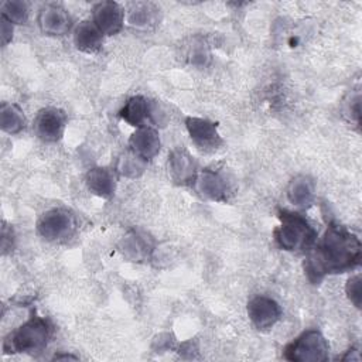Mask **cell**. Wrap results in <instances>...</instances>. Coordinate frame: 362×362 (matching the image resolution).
I'll return each instance as SVG.
<instances>
[{
	"instance_id": "24",
	"label": "cell",
	"mask_w": 362,
	"mask_h": 362,
	"mask_svg": "<svg viewBox=\"0 0 362 362\" xmlns=\"http://www.w3.org/2000/svg\"><path fill=\"white\" fill-rule=\"evenodd\" d=\"M361 274H355V276H351L348 280H346V284H345V293H346V297L349 298V301L356 307L359 308L361 307Z\"/></svg>"
},
{
	"instance_id": "12",
	"label": "cell",
	"mask_w": 362,
	"mask_h": 362,
	"mask_svg": "<svg viewBox=\"0 0 362 362\" xmlns=\"http://www.w3.org/2000/svg\"><path fill=\"white\" fill-rule=\"evenodd\" d=\"M92 23L103 35H115L124 24V10L116 1H99L92 7Z\"/></svg>"
},
{
	"instance_id": "22",
	"label": "cell",
	"mask_w": 362,
	"mask_h": 362,
	"mask_svg": "<svg viewBox=\"0 0 362 362\" xmlns=\"http://www.w3.org/2000/svg\"><path fill=\"white\" fill-rule=\"evenodd\" d=\"M1 18L14 24H24L28 20V6L21 0H7L0 6Z\"/></svg>"
},
{
	"instance_id": "13",
	"label": "cell",
	"mask_w": 362,
	"mask_h": 362,
	"mask_svg": "<svg viewBox=\"0 0 362 362\" xmlns=\"http://www.w3.org/2000/svg\"><path fill=\"white\" fill-rule=\"evenodd\" d=\"M154 249V240L143 230L132 229L119 242V252L130 262H144L150 259Z\"/></svg>"
},
{
	"instance_id": "9",
	"label": "cell",
	"mask_w": 362,
	"mask_h": 362,
	"mask_svg": "<svg viewBox=\"0 0 362 362\" xmlns=\"http://www.w3.org/2000/svg\"><path fill=\"white\" fill-rule=\"evenodd\" d=\"M246 311L253 327L260 331L272 328L281 317L280 304L274 298L263 294L250 298Z\"/></svg>"
},
{
	"instance_id": "11",
	"label": "cell",
	"mask_w": 362,
	"mask_h": 362,
	"mask_svg": "<svg viewBox=\"0 0 362 362\" xmlns=\"http://www.w3.org/2000/svg\"><path fill=\"white\" fill-rule=\"evenodd\" d=\"M167 168L170 178L178 185L194 184L198 174L195 158L184 147H174L168 153Z\"/></svg>"
},
{
	"instance_id": "21",
	"label": "cell",
	"mask_w": 362,
	"mask_h": 362,
	"mask_svg": "<svg viewBox=\"0 0 362 362\" xmlns=\"http://www.w3.org/2000/svg\"><path fill=\"white\" fill-rule=\"evenodd\" d=\"M147 161L136 156L133 151H124L119 156L116 164V173L126 178H137L146 170Z\"/></svg>"
},
{
	"instance_id": "4",
	"label": "cell",
	"mask_w": 362,
	"mask_h": 362,
	"mask_svg": "<svg viewBox=\"0 0 362 362\" xmlns=\"http://www.w3.org/2000/svg\"><path fill=\"white\" fill-rule=\"evenodd\" d=\"M328 355V341L318 329H305L283 349V358L291 362H324Z\"/></svg>"
},
{
	"instance_id": "5",
	"label": "cell",
	"mask_w": 362,
	"mask_h": 362,
	"mask_svg": "<svg viewBox=\"0 0 362 362\" xmlns=\"http://www.w3.org/2000/svg\"><path fill=\"white\" fill-rule=\"evenodd\" d=\"M76 218L66 208L45 211L37 221V233L48 242H65L76 230Z\"/></svg>"
},
{
	"instance_id": "19",
	"label": "cell",
	"mask_w": 362,
	"mask_h": 362,
	"mask_svg": "<svg viewBox=\"0 0 362 362\" xmlns=\"http://www.w3.org/2000/svg\"><path fill=\"white\" fill-rule=\"evenodd\" d=\"M27 124L24 112L16 103L3 102L0 107V127L7 134L20 133Z\"/></svg>"
},
{
	"instance_id": "3",
	"label": "cell",
	"mask_w": 362,
	"mask_h": 362,
	"mask_svg": "<svg viewBox=\"0 0 362 362\" xmlns=\"http://www.w3.org/2000/svg\"><path fill=\"white\" fill-rule=\"evenodd\" d=\"M280 225L274 229L277 246L286 252H307L317 240L315 228L300 212L280 209Z\"/></svg>"
},
{
	"instance_id": "2",
	"label": "cell",
	"mask_w": 362,
	"mask_h": 362,
	"mask_svg": "<svg viewBox=\"0 0 362 362\" xmlns=\"http://www.w3.org/2000/svg\"><path fill=\"white\" fill-rule=\"evenodd\" d=\"M51 334L52 325L48 318L38 315L34 310L28 320L6 335L3 341V354H41L47 348Z\"/></svg>"
},
{
	"instance_id": "27",
	"label": "cell",
	"mask_w": 362,
	"mask_h": 362,
	"mask_svg": "<svg viewBox=\"0 0 362 362\" xmlns=\"http://www.w3.org/2000/svg\"><path fill=\"white\" fill-rule=\"evenodd\" d=\"M13 38V24L4 18H1V42L7 45Z\"/></svg>"
},
{
	"instance_id": "6",
	"label": "cell",
	"mask_w": 362,
	"mask_h": 362,
	"mask_svg": "<svg viewBox=\"0 0 362 362\" xmlns=\"http://www.w3.org/2000/svg\"><path fill=\"white\" fill-rule=\"evenodd\" d=\"M66 122L68 117L62 109L44 107L34 117L33 132L44 143H57L64 136Z\"/></svg>"
},
{
	"instance_id": "14",
	"label": "cell",
	"mask_w": 362,
	"mask_h": 362,
	"mask_svg": "<svg viewBox=\"0 0 362 362\" xmlns=\"http://www.w3.org/2000/svg\"><path fill=\"white\" fill-rule=\"evenodd\" d=\"M161 148V140L158 132L151 126L137 127L129 139V150L144 161L154 158Z\"/></svg>"
},
{
	"instance_id": "15",
	"label": "cell",
	"mask_w": 362,
	"mask_h": 362,
	"mask_svg": "<svg viewBox=\"0 0 362 362\" xmlns=\"http://www.w3.org/2000/svg\"><path fill=\"white\" fill-rule=\"evenodd\" d=\"M286 195L291 205L298 209H307L315 199V182L305 174L296 175L290 180Z\"/></svg>"
},
{
	"instance_id": "18",
	"label": "cell",
	"mask_w": 362,
	"mask_h": 362,
	"mask_svg": "<svg viewBox=\"0 0 362 362\" xmlns=\"http://www.w3.org/2000/svg\"><path fill=\"white\" fill-rule=\"evenodd\" d=\"M151 103L144 96H133L130 98L123 107L119 110V116L127 124L133 127L146 126V120H151Z\"/></svg>"
},
{
	"instance_id": "7",
	"label": "cell",
	"mask_w": 362,
	"mask_h": 362,
	"mask_svg": "<svg viewBox=\"0 0 362 362\" xmlns=\"http://www.w3.org/2000/svg\"><path fill=\"white\" fill-rule=\"evenodd\" d=\"M192 185L202 198L209 201L226 202L230 195V184L218 170L204 168L198 171Z\"/></svg>"
},
{
	"instance_id": "26",
	"label": "cell",
	"mask_w": 362,
	"mask_h": 362,
	"mask_svg": "<svg viewBox=\"0 0 362 362\" xmlns=\"http://www.w3.org/2000/svg\"><path fill=\"white\" fill-rule=\"evenodd\" d=\"M14 235H13V229L7 228V225L3 226L1 229V249H3V253H6L8 249L13 247V239Z\"/></svg>"
},
{
	"instance_id": "1",
	"label": "cell",
	"mask_w": 362,
	"mask_h": 362,
	"mask_svg": "<svg viewBox=\"0 0 362 362\" xmlns=\"http://www.w3.org/2000/svg\"><path fill=\"white\" fill-rule=\"evenodd\" d=\"M362 245L346 226L331 222L324 235L307 250L304 272L311 283H320L325 276L345 273L361 263Z\"/></svg>"
},
{
	"instance_id": "28",
	"label": "cell",
	"mask_w": 362,
	"mask_h": 362,
	"mask_svg": "<svg viewBox=\"0 0 362 362\" xmlns=\"http://www.w3.org/2000/svg\"><path fill=\"white\" fill-rule=\"evenodd\" d=\"M52 359H57V361H59V359H78V356H75V355H69V354H65V355L57 354Z\"/></svg>"
},
{
	"instance_id": "17",
	"label": "cell",
	"mask_w": 362,
	"mask_h": 362,
	"mask_svg": "<svg viewBox=\"0 0 362 362\" xmlns=\"http://www.w3.org/2000/svg\"><path fill=\"white\" fill-rule=\"evenodd\" d=\"M103 34L92 23V20H82L74 28V44L76 49L85 54H95L100 49Z\"/></svg>"
},
{
	"instance_id": "20",
	"label": "cell",
	"mask_w": 362,
	"mask_h": 362,
	"mask_svg": "<svg viewBox=\"0 0 362 362\" xmlns=\"http://www.w3.org/2000/svg\"><path fill=\"white\" fill-rule=\"evenodd\" d=\"M130 25L146 28L157 21V7L151 3H133L129 7Z\"/></svg>"
},
{
	"instance_id": "23",
	"label": "cell",
	"mask_w": 362,
	"mask_h": 362,
	"mask_svg": "<svg viewBox=\"0 0 362 362\" xmlns=\"http://www.w3.org/2000/svg\"><path fill=\"white\" fill-rule=\"evenodd\" d=\"M188 59L192 65L197 66H205L209 61V51H208V45L205 44V41L199 37L192 38V42L188 47Z\"/></svg>"
},
{
	"instance_id": "16",
	"label": "cell",
	"mask_w": 362,
	"mask_h": 362,
	"mask_svg": "<svg viewBox=\"0 0 362 362\" xmlns=\"http://www.w3.org/2000/svg\"><path fill=\"white\" fill-rule=\"evenodd\" d=\"M85 182L92 194L107 199L116 191V173L107 167H93L86 173Z\"/></svg>"
},
{
	"instance_id": "8",
	"label": "cell",
	"mask_w": 362,
	"mask_h": 362,
	"mask_svg": "<svg viewBox=\"0 0 362 362\" xmlns=\"http://www.w3.org/2000/svg\"><path fill=\"white\" fill-rule=\"evenodd\" d=\"M185 127L191 141L202 151H215L222 144V137L218 132V124L197 116L185 117Z\"/></svg>"
},
{
	"instance_id": "10",
	"label": "cell",
	"mask_w": 362,
	"mask_h": 362,
	"mask_svg": "<svg viewBox=\"0 0 362 362\" xmlns=\"http://www.w3.org/2000/svg\"><path fill=\"white\" fill-rule=\"evenodd\" d=\"M37 24L42 34L58 37L71 30L72 18L61 4L47 3L38 10Z\"/></svg>"
},
{
	"instance_id": "25",
	"label": "cell",
	"mask_w": 362,
	"mask_h": 362,
	"mask_svg": "<svg viewBox=\"0 0 362 362\" xmlns=\"http://www.w3.org/2000/svg\"><path fill=\"white\" fill-rule=\"evenodd\" d=\"M345 113L349 116L351 120L359 123V92L349 96V100L345 102Z\"/></svg>"
}]
</instances>
